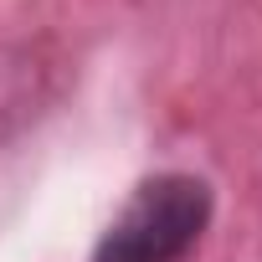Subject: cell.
<instances>
[{"label":"cell","instance_id":"6da1fadb","mask_svg":"<svg viewBox=\"0 0 262 262\" xmlns=\"http://www.w3.org/2000/svg\"><path fill=\"white\" fill-rule=\"evenodd\" d=\"M211 221V185L195 175H155L103 231L93 262H185Z\"/></svg>","mask_w":262,"mask_h":262}]
</instances>
